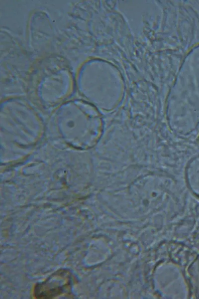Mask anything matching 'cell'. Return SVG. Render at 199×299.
I'll use <instances>...</instances> for the list:
<instances>
[{"mask_svg": "<svg viewBox=\"0 0 199 299\" xmlns=\"http://www.w3.org/2000/svg\"><path fill=\"white\" fill-rule=\"evenodd\" d=\"M72 281V275L68 271L59 270L45 281L35 285L34 296L37 299H52L57 297L70 291Z\"/></svg>", "mask_w": 199, "mask_h": 299, "instance_id": "cell-1", "label": "cell"}]
</instances>
